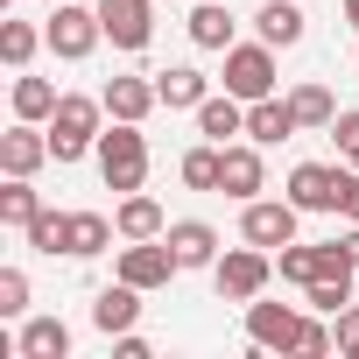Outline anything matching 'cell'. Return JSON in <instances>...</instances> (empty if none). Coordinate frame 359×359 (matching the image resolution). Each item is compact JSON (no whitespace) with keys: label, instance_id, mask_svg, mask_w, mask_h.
<instances>
[{"label":"cell","instance_id":"6da1fadb","mask_svg":"<svg viewBox=\"0 0 359 359\" xmlns=\"http://www.w3.org/2000/svg\"><path fill=\"white\" fill-rule=\"evenodd\" d=\"M134 127L141 120H113V134H99V176H106V191H141V176H148V141Z\"/></svg>","mask_w":359,"mask_h":359},{"label":"cell","instance_id":"7a4b0ae2","mask_svg":"<svg viewBox=\"0 0 359 359\" xmlns=\"http://www.w3.org/2000/svg\"><path fill=\"white\" fill-rule=\"evenodd\" d=\"M99 113H106V99H78V92H64L57 113H50V155H57V162H78V155L99 141Z\"/></svg>","mask_w":359,"mask_h":359},{"label":"cell","instance_id":"3957f363","mask_svg":"<svg viewBox=\"0 0 359 359\" xmlns=\"http://www.w3.org/2000/svg\"><path fill=\"white\" fill-rule=\"evenodd\" d=\"M99 36H106V22H99V8H85V0H64V8L50 15V50L57 57H92L99 50Z\"/></svg>","mask_w":359,"mask_h":359},{"label":"cell","instance_id":"277c9868","mask_svg":"<svg viewBox=\"0 0 359 359\" xmlns=\"http://www.w3.org/2000/svg\"><path fill=\"white\" fill-rule=\"evenodd\" d=\"M226 92H233V99H247V106L275 92V57H268V43L226 50Z\"/></svg>","mask_w":359,"mask_h":359},{"label":"cell","instance_id":"5b68a950","mask_svg":"<svg viewBox=\"0 0 359 359\" xmlns=\"http://www.w3.org/2000/svg\"><path fill=\"white\" fill-rule=\"evenodd\" d=\"M324 275H352V254H345V240H331V247H282V282H324Z\"/></svg>","mask_w":359,"mask_h":359},{"label":"cell","instance_id":"8992f818","mask_svg":"<svg viewBox=\"0 0 359 359\" xmlns=\"http://www.w3.org/2000/svg\"><path fill=\"white\" fill-rule=\"evenodd\" d=\"M176 268H184V261H176L169 240H162V247H155V240H134V247L120 254V282H134V289H162Z\"/></svg>","mask_w":359,"mask_h":359},{"label":"cell","instance_id":"52a82bcc","mask_svg":"<svg viewBox=\"0 0 359 359\" xmlns=\"http://www.w3.org/2000/svg\"><path fill=\"white\" fill-rule=\"evenodd\" d=\"M99 22H106L113 50H148V29H155L148 0H99Z\"/></svg>","mask_w":359,"mask_h":359},{"label":"cell","instance_id":"ba28073f","mask_svg":"<svg viewBox=\"0 0 359 359\" xmlns=\"http://www.w3.org/2000/svg\"><path fill=\"white\" fill-rule=\"evenodd\" d=\"M296 331H303L296 310H282V303H247V338H254V345H268V352H296Z\"/></svg>","mask_w":359,"mask_h":359},{"label":"cell","instance_id":"9c48e42d","mask_svg":"<svg viewBox=\"0 0 359 359\" xmlns=\"http://www.w3.org/2000/svg\"><path fill=\"white\" fill-rule=\"evenodd\" d=\"M338 184H345L338 169H324V162H303V169L289 176V205H296V212H338Z\"/></svg>","mask_w":359,"mask_h":359},{"label":"cell","instance_id":"30bf717a","mask_svg":"<svg viewBox=\"0 0 359 359\" xmlns=\"http://www.w3.org/2000/svg\"><path fill=\"white\" fill-rule=\"evenodd\" d=\"M240 233H247V247H289V240H296V205H254V198H247Z\"/></svg>","mask_w":359,"mask_h":359},{"label":"cell","instance_id":"8fae6325","mask_svg":"<svg viewBox=\"0 0 359 359\" xmlns=\"http://www.w3.org/2000/svg\"><path fill=\"white\" fill-rule=\"evenodd\" d=\"M212 275H219V296H233V303H254V296L268 289V254H226Z\"/></svg>","mask_w":359,"mask_h":359},{"label":"cell","instance_id":"7c38bea8","mask_svg":"<svg viewBox=\"0 0 359 359\" xmlns=\"http://www.w3.org/2000/svg\"><path fill=\"white\" fill-rule=\"evenodd\" d=\"M50 155V134H36V120H22L15 134H0V169L8 176H36Z\"/></svg>","mask_w":359,"mask_h":359},{"label":"cell","instance_id":"4fadbf2b","mask_svg":"<svg viewBox=\"0 0 359 359\" xmlns=\"http://www.w3.org/2000/svg\"><path fill=\"white\" fill-rule=\"evenodd\" d=\"M296 127H303V120H296V106H289V99H275V92L247 106V134H254V141H268V148H275V141H289Z\"/></svg>","mask_w":359,"mask_h":359},{"label":"cell","instance_id":"5bb4252c","mask_svg":"<svg viewBox=\"0 0 359 359\" xmlns=\"http://www.w3.org/2000/svg\"><path fill=\"white\" fill-rule=\"evenodd\" d=\"M134 317H141V289H134V282H120V289H99V303H92V324H99L106 338L134 331Z\"/></svg>","mask_w":359,"mask_h":359},{"label":"cell","instance_id":"9a60e30c","mask_svg":"<svg viewBox=\"0 0 359 359\" xmlns=\"http://www.w3.org/2000/svg\"><path fill=\"white\" fill-rule=\"evenodd\" d=\"M169 247H176V261H184V268H219V233L198 226V219L169 226Z\"/></svg>","mask_w":359,"mask_h":359},{"label":"cell","instance_id":"2e32d148","mask_svg":"<svg viewBox=\"0 0 359 359\" xmlns=\"http://www.w3.org/2000/svg\"><path fill=\"white\" fill-rule=\"evenodd\" d=\"M254 22H261V43L268 50H296L303 43V8H296V0H268Z\"/></svg>","mask_w":359,"mask_h":359},{"label":"cell","instance_id":"e0dca14e","mask_svg":"<svg viewBox=\"0 0 359 359\" xmlns=\"http://www.w3.org/2000/svg\"><path fill=\"white\" fill-rule=\"evenodd\" d=\"M155 99L176 113V106H205L212 92H205V71H191V64H176V71H162L155 78Z\"/></svg>","mask_w":359,"mask_h":359},{"label":"cell","instance_id":"ac0fdd59","mask_svg":"<svg viewBox=\"0 0 359 359\" xmlns=\"http://www.w3.org/2000/svg\"><path fill=\"white\" fill-rule=\"evenodd\" d=\"M219 191H226V198H254V191H261V155H254V148H226Z\"/></svg>","mask_w":359,"mask_h":359},{"label":"cell","instance_id":"d6986e66","mask_svg":"<svg viewBox=\"0 0 359 359\" xmlns=\"http://www.w3.org/2000/svg\"><path fill=\"white\" fill-rule=\"evenodd\" d=\"M99 99H106V113H113V120H141L148 106H162V99H155V85H141V78H113Z\"/></svg>","mask_w":359,"mask_h":359},{"label":"cell","instance_id":"ffe728a7","mask_svg":"<svg viewBox=\"0 0 359 359\" xmlns=\"http://www.w3.org/2000/svg\"><path fill=\"white\" fill-rule=\"evenodd\" d=\"M64 352H71L64 317H36V324L22 331V359H64Z\"/></svg>","mask_w":359,"mask_h":359},{"label":"cell","instance_id":"44dd1931","mask_svg":"<svg viewBox=\"0 0 359 359\" xmlns=\"http://www.w3.org/2000/svg\"><path fill=\"white\" fill-rule=\"evenodd\" d=\"M198 134H212V141H226V134H247V113H240V99L226 92V99H205L198 106Z\"/></svg>","mask_w":359,"mask_h":359},{"label":"cell","instance_id":"7402d4cb","mask_svg":"<svg viewBox=\"0 0 359 359\" xmlns=\"http://www.w3.org/2000/svg\"><path fill=\"white\" fill-rule=\"evenodd\" d=\"M191 43H198V50H226V43H233V15L219 8V0H205V8L191 15Z\"/></svg>","mask_w":359,"mask_h":359},{"label":"cell","instance_id":"603a6c76","mask_svg":"<svg viewBox=\"0 0 359 359\" xmlns=\"http://www.w3.org/2000/svg\"><path fill=\"white\" fill-rule=\"evenodd\" d=\"M0 219H8V226H36V219H43V198L29 191V176H8V191H0Z\"/></svg>","mask_w":359,"mask_h":359},{"label":"cell","instance_id":"cb8c5ba5","mask_svg":"<svg viewBox=\"0 0 359 359\" xmlns=\"http://www.w3.org/2000/svg\"><path fill=\"white\" fill-rule=\"evenodd\" d=\"M15 113L22 120H50L57 113V85L50 78H15Z\"/></svg>","mask_w":359,"mask_h":359},{"label":"cell","instance_id":"d4e9b609","mask_svg":"<svg viewBox=\"0 0 359 359\" xmlns=\"http://www.w3.org/2000/svg\"><path fill=\"white\" fill-rule=\"evenodd\" d=\"M289 106H296V120H303V127H331V120H338V106H331V92H324V85H296V92H289Z\"/></svg>","mask_w":359,"mask_h":359},{"label":"cell","instance_id":"484cf974","mask_svg":"<svg viewBox=\"0 0 359 359\" xmlns=\"http://www.w3.org/2000/svg\"><path fill=\"white\" fill-rule=\"evenodd\" d=\"M120 233H127V240H155V233H162V205H155V198H127V205H120Z\"/></svg>","mask_w":359,"mask_h":359},{"label":"cell","instance_id":"4316f807","mask_svg":"<svg viewBox=\"0 0 359 359\" xmlns=\"http://www.w3.org/2000/svg\"><path fill=\"white\" fill-rule=\"evenodd\" d=\"M29 247L36 254H71V212H43L29 226Z\"/></svg>","mask_w":359,"mask_h":359},{"label":"cell","instance_id":"83f0119b","mask_svg":"<svg viewBox=\"0 0 359 359\" xmlns=\"http://www.w3.org/2000/svg\"><path fill=\"white\" fill-rule=\"evenodd\" d=\"M219 162H226V148H191L184 155V184L191 191H219Z\"/></svg>","mask_w":359,"mask_h":359},{"label":"cell","instance_id":"f1b7e54d","mask_svg":"<svg viewBox=\"0 0 359 359\" xmlns=\"http://www.w3.org/2000/svg\"><path fill=\"white\" fill-rule=\"evenodd\" d=\"M106 240H113V226L99 212H71V254H99Z\"/></svg>","mask_w":359,"mask_h":359},{"label":"cell","instance_id":"f546056e","mask_svg":"<svg viewBox=\"0 0 359 359\" xmlns=\"http://www.w3.org/2000/svg\"><path fill=\"white\" fill-rule=\"evenodd\" d=\"M0 57L22 71V64L36 57V29H29V22H8V29H0Z\"/></svg>","mask_w":359,"mask_h":359},{"label":"cell","instance_id":"4dcf8cb0","mask_svg":"<svg viewBox=\"0 0 359 359\" xmlns=\"http://www.w3.org/2000/svg\"><path fill=\"white\" fill-rule=\"evenodd\" d=\"M22 310H29V275L0 268V317H22Z\"/></svg>","mask_w":359,"mask_h":359},{"label":"cell","instance_id":"1f68e13d","mask_svg":"<svg viewBox=\"0 0 359 359\" xmlns=\"http://www.w3.org/2000/svg\"><path fill=\"white\" fill-rule=\"evenodd\" d=\"M310 303H317V310H345V303H352V275H324V282H310Z\"/></svg>","mask_w":359,"mask_h":359},{"label":"cell","instance_id":"d6a6232c","mask_svg":"<svg viewBox=\"0 0 359 359\" xmlns=\"http://www.w3.org/2000/svg\"><path fill=\"white\" fill-rule=\"evenodd\" d=\"M331 345H338V331H324L317 317H303V331H296V352H310V359H324Z\"/></svg>","mask_w":359,"mask_h":359},{"label":"cell","instance_id":"836d02e7","mask_svg":"<svg viewBox=\"0 0 359 359\" xmlns=\"http://www.w3.org/2000/svg\"><path fill=\"white\" fill-rule=\"evenodd\" d=\"M331 141H338V155H359V113H338L331 120Z\"/></svg>","mask_w":359,"mask_h":359},{"label":"cell","instance_id":"e575fe53","mask_svg":"<svg viewBox=\"0 0 359 359\" xmlns=\"http://www.w3.org/2000/svg\"><path fill=\"white\" fill-rule=\"evenodd\" d=\"M338 352H345V359H359V303L338 317Z\"/></svg>","mask_w":359,"mask_h":359},{"label":"cell","instance_id":"d590c367","mask_svg":"<svg viewBox=\"0 0 359 359\" xmlns=\"http://www.w3.org/2000/svg\"><path fill=\"white\" fill-rule=\"evenodd\" d=\"M338 212L359 226V176H345V184H338Z\"/></svg>","mask_w":359,"mask_h":359},{"label":"cell","instance_id":"8d00e7d4","mask_svg":"<svg viewBox=\"0 0 359 359\" xmlns=\"http://www.w3.org/2000/svg\"><path fill=\"white\" fill-rule=\"evenodd\" d=\"M345 254H352V268H359V226H352V233H345Z\"/></svg>","mask_w":359,"mask_h":359},{"label":"cell","instance_id":"74e56055","mask_svg":"<svg viewBox=\"0 0 359 359\" xmlns=\"http://www.w3.org/2000/svg\"><path fill=\"white\" fill-rule=\"evenodd\" d=\"M345 22H352V29H359V0H345Z\"/></svg>","mask_w":359,"mask_h":359},{"label":"cell","instance_id":"f35d334b","mask_svg":"<svg viewBox=\"0 0 359 359\" xmlns=\"http://www.w3.org/2000/svg\"><path fill=\"white\" fill-rule=\"evenodd\" d=\"M352 162H359V155H352Z\"/></svg>","mask_w":359,"mask_h":359}]
</instances>
